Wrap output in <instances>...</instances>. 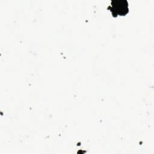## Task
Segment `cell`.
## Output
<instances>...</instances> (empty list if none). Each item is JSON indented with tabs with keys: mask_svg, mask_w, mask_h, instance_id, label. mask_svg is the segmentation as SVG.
Returning <instances> with one entry per match:
<instances>
[{
	"mask_svg": "<svg viewBox=\"0 0 154 154\" xmlns=\"http://www.w3.org/2000/svg\"><path fill=\"white\" fill-rule=\"evenodd\" d=\"M113 16L125 15L128 12V3L126 0H112L108 7Z\"/></svg>",
	"mask_w": 154,
	"mask_h": 154,
	"instance_id": "obj_1",
	"label": "cell"
}]
</instances>
